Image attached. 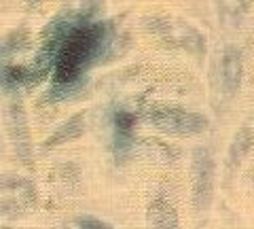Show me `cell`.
<instances>
[{
  "label": "cell",
  "instance_id": "6da1fadb",
  "mask_svg": "<svg viewBox=\"0 0 254 229\" xmlns=\"http://www.w3.org/2000/svg\"><path fill=\"white\" fill-rule=\"evenodd\" d=\"M104 28L100 23H89L72 30L64 41L55 64V83L72 85L100 53L104 45Z\"/></svg>",
  "mask_w": 254,
  "mask_h": 229
}]
</instances>
